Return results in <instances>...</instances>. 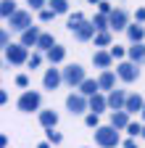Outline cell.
<instances>
[{"mask_svg": "<svg viewBox=\"0 0 145 148\" xmlns=\"http://www.w3.org/2000/svg\"><path fill=\"white\" fill-rule=\"evenodd\" d=\"M95 143H98L100 148H114V145H119V130L111 127V124L98 127V130H95Z\"/></svg>", "mask_w": 145, "mask_h": 148, "instance_id": "6da1fadb", "label": "cell"}, {"mask_svg": "<svg viewBox=\"0 0 145 148\" xmlns=\"http://www.w3.org/2000/svg\"><path fill=\"white\" fill-rule=\"evenodd\" d=\"M8 27L24 34L27 29H32V13H29V11H16V13L8 18Z\"/></svg>", "mask_w": 145, "mask_h": 148, "instance_id": "7a4b0ae2", "label": "cell"}, {"mask_svg": "<svg viewBox=\"0 0 145 148\" xmlns=\"http://www.w3.org/2000/svg\"><path fill=\"white\" fill-rule=\"evenodd\" d=\"M84 79H87V77H84V69H82L79 64H71V66L63 69V82H66V85H71V87H82Z\"/></svg>", "mask_w": 145, "mask_h": 148, "instance_id": "3957f363", "label": "cell"}, {"mask_svg": "<svg viewBox=\"0 0 145 148\" xmlns=\"http://www.w3.org/2000/svg\"><path fill=\"white\" fill-rule=\"evenodd\" d=\"M29 58H32V56H29V50L19 42V45H11L8 50H5V61L8 64H29Z\"/></svg>", "mask_w": 145, "mask_h": 148, "instance_id": "277c9868", "label": "cell"}, {"mask_svg": "<svg viewBox=\"0 0 145 148\" xmlns=\"http://www.w3.org/2000/svg\"><path fill=\"white\" fill-rule=\"evenodd\" d=\"M66 106H69L71 114H84V111L90 108V101L82 95V92H71V95L66 98Z\"/></svg>", "mask_w": 145, "mask_h": 148, "instance_id": "5b68a950", "label": "cell"}, {"mask_svg": "<svg viewBox=\"0 0 145 148\" xmlns=\"http://www.w3.org/2000/svg\"><path fill=\"white\" fill-rule=\"evenodd\" d=\"M116 74H119V79H124V82H135V79L140 77V69H137V64H132V61H121V64L116 66Z\"/></svg>", "mask_w": 145, "mask_h": 148, "instance_id": "8992f818", "label": "cell"}, {"mask_svg": "<svg viewBox=\"0 0 145 148\" xmlns=\"http://www.w3.org/2000/svg\"><path fill=\"white\" fill-rule=\"evenodd\" d=\"M19 108H21V111H37V108H40V92H34V90L21 92V98H19Z\"/></svg>", "mask_w": 145, "mask_h": 148, "instance_id": "52a82bcc", "label": "cell"}, {"mask_svg": "<svg viewBox=\"0 0 145 148\" xmlns=\"http://www.w3.org/2000/svg\"><path fill=\"white\" fill-rule=\"evenodd\" d=\"M71 34H74L79 42H87V40H93V37L98 34V29L93 27V21H82V24H79L74 32H71Z\"/></svg>", "mask_w": 145, "mask_h": 148, "instance_id": "ba28073f", "label": "cell"}, {"mask_svg": "<svg viewBox=\"0 0 145 148\" xmlns=\"http://www.w3.org/2000/svg\"><path fill=\"white\" fill-rule=\"evenodd\" d=\"M61 82H63V71H61V69H48V71H45V77H42L45 90H56Z\"/></svg>", "mask_w": 145, "mask_h": 148, "instance_id": "9c48e42d", "label": "cell"}, {"mask_svg": "<svg viewBox=\"0 0 145 148\" xmlns=\"http://www.w3.org/2000/svg\"><path fill=\"white\" fill-rule=\"evenodd\" d=\"M127 92L124 90H111V95H108V108H114V111H124L127 108Z\"/></svg>", "mask_w": 145, "mask_h": 148, "instance_id": "30bf717a", "label": "cell"}, {"mask_svg": "<svg viewBox=\"0 0 145 148\" xmlns=\"http://www.w3.org/2000/svg\"><path fill=\"white\" fill-rule=\"evenodd\" d=\"M108 24H111V29H127V27H129V24H127V11L114 8V13L108 16Z\"/></svg>", "mask_w": 145, "mask_h": 148, "instance_id": "8fae6325", "label": "cell"}, {"mask_svg": "<svg viewBox=\"0 0 145 148\" xmlns=\"http://www.w3.org/2000/svg\"><path fill=\"white\" fill-rule=\"evenodd\" d=\"M132 122H129V111H111V127L116 130H127Z\"/></svg>", "mask_w": 145, "mask_h": 148, "instance_id": "7c38bea8", "label": "cell"}, {"mask_svg": "<svg viewBox=\"0 0 145 148\" xmlns=\"http://www.w3.org/2000/svg\"><path fill=\"white\" fill-rule=\"evenodd\" d=\"M40 37H42V32H40L37 27H32V29H27V32L21 34V45H24V48H34V45L40 42Z\"/></svg>", "mask_w": 145, "mask_h": 148, "instance_id": "4fadbf2b", "label": "cell"}, {"mask_svg": "<svg viewBox=\"0 0 145 148\" xmlns=\"http://www.w3.org/2000/svg\"><path fill=\"white\" fill-rule=\"evenodd\" d=\"M111 61H114V56L108 53V50H95V53H93V64H95L98 69H103V71L111 66Z\"/></svg>", "mask_w": 145, "mask_h": 148, "instance_id": "5bb4252c", "label": "cell"}, {"mask_svg": "<svg viewBox=\"0 0 145 148\" xmlns=\"http://www.w3.org/2000/svg\"><path fill=\"white\" fill-rule=\"evenodd\" d=\"M116 77L119 74H114L111 69H106L100 77H98V85H100V90H114L116 87Z\"/></svg>", "mask_w": 145, "mask_h": 148, "instance_id": "9a60e30c", "label": "cell"}, {"mask_svg": "<svg viewBox=\"0 0 145 148\" xmlns=\"http://www.w3.org/2000/svg\"><path fill=\"white\" fill-rule=\"evenodd\" d=\"M142 108H145V101L137 95V92H132V95L127 98V108L124 111H129V114H142Z\"/></svg>", "mask_w": 145, "mask_h": 148, "instance_id": "2e32d148", "label": "cell"}, {"mask_svg": "<svg viewBox=\"0 0 145 148\" xmlns=\"http://www.w3.org/2000/svg\"><path fill=\"white\" fill-rule=\"evenodd\" d=\"M98 90H100L98 79H84V82H82V87H79V92H82L84 98H93V95H98Z\"/></svg>", "mask_w": 145, "mask_h": 148, "instance_id": "e0dca14e", "label": "cell"}, {"mask_svg": "<svg viewBox=\"0 0 145 148\" xmlns=\"http://www.w3.org/2000/svg\"><path fill=\"white\" fill-rule=\"evenodd\" d=\"M40 124L42 127H48V130H53V127H56L58 124V114H56V111H40Z\"/></svg>", "mask_w": 145, "mask_h": 148, "instance_id": "ac0fdd59", "label": "cell"}, {"mask_svg": "<svg viewBox=\"0 0 145 148\" xmlns=\"http://www.w3.org/2000/svg\"><path fill=\"white\" fill-rule=\"evenodd\" d=\"M127 53H129V61H132V64L145 61V45H142V42H135V45L127 50Z\"/></svg>", "mask_w": 145, "mask_h": 148, "instance_id": "d6986e66", "label": "cell"}, {"mask_svg": "<svg viewBox=\"0 0 145 148\" xmlns=\"http://www.w3.org/2000/svg\"><path fill=\"white\" fill-rule=\"evenodd\" d=\"M108 108V98H103V95H93L90 98V111L93 114H100V111H106Z\"/></svg>", "mask_w": 145, "mask_h": 148, "instance_id": "ffe728a7", "label": "cell"}, {"mask_svg": "<svg viewBox=\"0 0 145 148\" xmlns=\"http://www.w3.org/2000/svg\"><path fill=\"white\" fill-rule=\"evenodd\" d=\"M127 34H129L132 45H135V42H142V37H145V27H140V24H132V27H127Z\"/></svg>", "mask_w": 145, "mask_h": 148, "instance_id": "44dd1931", "label": "cell"}, {"mask_svg": "<svg viewBox=\"0 0 145 148\" xmlns=\"http://www.w3.org/2000/svg\"><path fill=\"white\" fill-rule=\"evenodd\" d=\"M66 58V48H61V45H56L53 50H48V61L50 64H61Z\"/></svg>", "mask_w": 145, "mask_h": 148, "instance_id": "7402d4cb", "label": "cell"}, {"mask_svg": "<svg viewBox=\"0 0 145 148\" xmlns=\"http://www.w3.org/2000/svg\"><path fill=\"white\" fill-rule=\"evenodd\" d=\"M93 27H95L98 32H106V29H111V24H108V16H106V13H98V16L93 18Z\"/></svg>", "mask_w": 145, "mask_h": 148, "instance_id": "603a6c76", "label": "cell"}, {"mask_svg": "<svg viewBox=\"0 0 145 148\" xmlns=\"http://www.w3.org/2000/svg\"><path fill=\"white\" fill-rule=\"evenodd\" d=\"M95 45L98 48H108V45H111V32H108V29L106 32H98L95 34Z\"/></svg>", "mask_w": 145, "mask_h": 148, "instance_id": "cb8c5ba5", "label": "cell"}, {"mask_svg": "<svg viewBox=\"0 0 145 148\" xmlns=\"http://www.w3.org/2000/svg\"><path fill=\"white\" fill-rule=\"evenodd\" d=\"M0 13H3L5 18H11L16 13V3H13V0H3V3H0Z\"/></svg>", "mask_w": 145, "mask_h": 148, "instance_id": "d4e9b609", "label": "cell"}, {"mask_svg": "<svg viewBox=\"0 0 145 148\" xmlns=\"http://www.w3.org/2000/svg\"><path fill=\"white\" fill-rule=\"evenodd\" d=\"M37 48L45 50V53L53 50V48H56V42H53V34H42V37H40V42H37Z\"/></svg>", "mask_w": 145, "mask_h": 148, "instance_id": "484cf974", "label": "cell"}, {"mask_svg": "<svg viewBox=\"0 0 145 148\" xmlns=\"http://www.w3.org/2000/svg\"><path fill=\"white\" fill-rule=\"evenodd\" d=\"M48 3H50V8L56 13H66L69 11V0H48Z\"/></svg>", "mask_w": 145, "mask_h": 148, "instance_id": "4316f807", "label": "cell"}, {"mask_svg": "<svg viewBox=\"0 0 145 148\" xmlns=\"http://www.w3.org/2000/svg\"><path fill=\"white\" fill-rule=\"evenodd\" d=\"M82 21H84V16H82V13L77 11V13H71V16H69V24H66V27H69L71 32H74V29H77V27H79Z\"/></svg>", "mask_w": 145, "mask_h": 148, "instance_id": "83f0119b", "label": "cell"}, {"mask_svg": "<svg viewBox=\"0 0 145 148\" xmlns=\"http://www.w3.org/2000/svg\"><path fill=\"white\" fill-rule=\"evenodd\" d=\"M142 127H145V124H140V122H132L129 127H127V132H129L132 138H137V135H142Z\"/></svg>", "mask_w": 145, "mask_h": 148, "instance_id": "f1b7e54d", "label": "cell"}, {"mask_svg": "<svg viewBox=\"0 0 145 148\" xmlns=\"http://www.w3.org/2000/svg\"><path fill=\"white\" fill-rule=\"evenodd\" d=\"M53 16H56V11H53V8H42V11H40V21H53Z\"/></svg>", "mask_w": 145, "mask_h": 148, "instance_id": "f546056e", "label": "cell"}, {"mask_svg": "<svg viewBox=\"0 0 145 148\" xmlns=\"http://www.w3.org/2000/svg\"><path fill=\"white\" fill-rule=\"evenodd\" d=\"M48 140H50V143H56V145H58V143L63 140V135H61V132H56V130H48Z\"/></svg>", "mask_w": 145, "mask_h": 148, "instance_id": "4dcf8cb0", "label": "cell"}, {"mask_svg": "<svg viewBox=\"0 0 145 148\" xmlns=\"http://www.w3.org/2000/svg\"><path fill=\"white\" fill-rule=\"evenodd\" d=\"M84 122H87V127H95V130L100 127V124H98V114H87V116H84Z\"/></svg>", "mask_w": 145, "mask_h": 148, "instance_id": "1f68e13d", "label": "cell"}, {"mask_svg": "<svg viewBox=\"0 0 145 148\" xmlns=\"http://www.w3.org/2000/svg\"><path fill=\"white\" fill-rule=\"evenodd\" d=\"M16 85L19 87H29V77L27 74H19V77H16Z\"/></svg>", "mask_w": 145, "mask_h": 148, "instance_id": "d6a6232c", "label": "cell"}, {"mask_svg": "<svg viewBox=\"0 0 145 148\" xmlns=\"http://www.w3.org/2000/svg\"><path fill=\"white\" fill-rule=\"evenodd\" d=\"M27 3H29L32 8H40V11H42V5L48 3V0H27Z\"/></svg>", "mask_w": 145, "mask_h": 148, "instance_id": "836d02e7", "label": "cell"}, {"mask_svg": "<svg viewBox=\"0 0 145 148\" xmlns=\"http://www.w3.org/2000/svg\"><path fill=\"white\" fill-rule=\"evenodd\" d=\"M0 42H3V48H5V50L11 48V45H8V32H5V29H3V32H0Z\"/></svg>", "mask_w": 145, "mask_h": 148, "instance_id": "e575fe53", "label": "cell"}, {"mask_svg": "<svg viewBox=\"0 0 145 148\" xmlns=\"http://www.w3.org/2000/svg\"><path fill=\"white\" fill-rule=\"evenodd\" d=\"M111 56H114V58H121V56H124V48H119V45L111 48Z\"/></svg>", "mask_w": 145, "mask_h": 148, "instance_id": "d590c367", "label": "cell"}, {"mask_svg": "<svg viewBox=\"0 0 145 148\" xmlns=\"http://www.w3.org/2000/svg\"><path fill=\"white\" fill-rule=\"evenodd\" d=\"M135 18H137V24L145 21V8H137V11H135Z\"/></svg>", "mask_w": 145, "mask_h": 148, "instance_id": "8d00e7d4", "label": "cell"}, {"mask_svg": "<svg viewBox=\"0 0 145 148\" xmlns=\"http://www.w3.org/2000/svg\"><path fill=\"white\" fill-rule=\"evenodd\" d=\"M40 61H42L40 56H32V58H29V66H32V69H37V66H40Z\"/></svg>", "mask_w": 145, "mask_h": 148, "instance_id": "74e56055", "label": "cell"}, {"mask_svg": "<svg viewBox=\"0 0 145 148\" xmlns=\"http://www.w3.org/2000/svg\"><path fill=\"white\" fill-rule=\"evenodd\" d=\"M124 148H137V143H135V138H129V140H124Z\"/></svg>", "mask_w": 145, "mask_h": 148, "instance_id": "f35d334b", "label": "cell"}, {"mask_svg": "<svg viewBox=\"0 0 145 148\" xmlns=\"http://www.w3.org/2000/svg\"><path fill=\"white\" fill-rule=\"evenodd\" d=\"M37 148H50V143H40V145H37Z\"/></svg>", "mask_w": 145, "mask_h": 148, "instance_id": "ab89813d", "label": "cell"}, {"mask_svg": "<svg viewBox=\"0 0 145 148\" xmlns=\"http://www.w3.org/2000/svg\"><path fill=\"white\" fill-rule=\"evenodd\" d=\"M90 3H100V0H90Z\"/></svg>", "mask_w": 145, "mask_h": 148, "instance_id": "60d3db41", "label": "cell"}, {"mask_svg": "<svg viewBox=\"0 0 145 148\" xmlns=\"http://www.w3.org/2000/svg\"><path fill=\"white\" fill-rule=\"evenodd\" d=\"M142 138H145V127H142Z\"/></svg>", "mask_w": 145, "mask_h": 148, "instance_id": "b9f144b4", "label": "cell"}, {"mask_svg": "<svg viewBox=\"0 0 145 148\" xmlns=\"http://www.w3.org/2000/svg\"><path fill=\"white\" fill-rule=\"evenodd\" d=\"M142 119H145V108H142Z\"/></svg>", "mask_w": 145, "mask_h": 148, "instance_id": "7bdbcfd3", "label": "cell"}]
</instances>
